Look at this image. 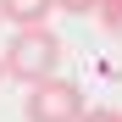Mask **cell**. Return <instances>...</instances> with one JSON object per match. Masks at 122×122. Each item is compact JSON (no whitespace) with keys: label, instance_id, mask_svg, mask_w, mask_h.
<instances>
[{"label":"cell","instance_id":"obj_7","mask_svg":"<svg viewBox=\"0 0 122 122\" xmlns=\"http://www.w3.org/2000/svg\"><path fill=\"white\" fill-rule=\"evenodd\" d=\"M0 83H6V61H0Z\"/></svg>","mask_w":122,"mask_h":122},{"label":"cell","instance_id":"obj_5","mask_svg":"<svg viewBox=\"0 0 122 122\" xmlns=\"http://www.w3.org/2000/svg\"><path fill=\"white\" fill-rule=\"evenodd\" d=\"M78 122H122V111H111V106H94V111H83Z\"/></svg>","mask_w":122,"mask_h":122},{"label":"cell","instance_id":"obj_8","mask_svg":"<svg viewBox=\"0 0 122 122\" xmlns=\"http://www.w3.org/2000/svg\"><path fill=\"white\" fill-rule=\"evenodd\" d=\"M0 22H6V17H0Z\"/></svg>","mask_w":122,"mask_h":122},{"label":"cell","instance_id":"obj_4","mask_svg":"<svg viewBox=\"0 0 122 122\" xmlns=\"http://www.w3.org/2000/svg\"><path fill=\"white\" fill-rule=\"evenodd\" d=\"M100 22H106V33H122V0H100Z\"/></svg>","mask_w":122,"mask_h":122},{"label":"cell","instance_id":"obj_2","mask_svg":"<svg viewBox=\"0 0 122 122\" xmlns=\"http://www.w3.org/2000/svg\"><path fill=\"white\" fill-rule=\"evenodd\" d=\"M22 111H28V122H78L89 106H83V89L72 78H45V83L28 89Z\"/></svg>","mask_w":122,"mask_h":122},{"label":"cell","instance_id":"obj_3","mask_svg":"<svg viewBox=\"0 0 122 122\" xmlns=\"http://www.w3.org/2000/svg\"><path fill=\"white\" fill-rule=\"evenodd\" d=\"M56 11V0H0V17L11 28H45Z\"/></svg>","mask_w":122,"mask_h":122},{"label":"cell","instance_id":"obj_1","mask_svg":"<svg viewBox=\"0 0 122 122\" xmlns=\"http://www.w3.org/2000/svg\"><path fill=\"white\" fill-rule=\"evenodd\" d=\"M0 61H6V78H17V83H45V78H56L61 67V39L50 28H17V39L6 50H0Z\"/></svg>","mask_w":122,"mask_h":122},{"label":"cell","instance_id":"obj_6","mask_svg":"<svg viewBox=\"0 0 122 122\" xmlns=\"http://www.w3.org/2000/svg\"><path fill=\"white\" fill-rule=\"evenodd\" d=\"M100 0H56V11H72V17H83V11H94Z\"/></svg>","mask_w":122,"mask_h":122}]
</instances>
